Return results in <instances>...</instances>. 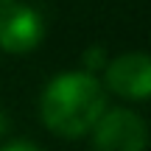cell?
Here are the masks:
<instances>
[{
	"label": "cell",
	"instance_id": "obj_1",
	"mask_svg": "<svg viewBox=\"0 0 151 151\" xmlns=\"http://www.w3.org/2000/svg\"><path fill=\"white\" fill-rule=\"evenodd\" d=\"M109 109L106 90L92 73L67 70L48 81L39 98V118L53 134L76 140L92 132Z\"/></svg>",
	"mask_w": 151,
	"mask_h": 151
},
{
	"label": "cell",
	"instance_id": "obj_2",
	"mask_svg": "<svg viewBox=\"0 0 151 151\" xmlns=\"http://www.w3.org/2000/svg\"><path fill=\"white\" fill-rule=\"evenodd\" d=\"M92 151H146L148 126L137 112L126 106L106 109L90 132Z\"/></svg>",
	"mask_w": 151,
	"mask_h": 151
},
{
	"label": "cell",
	"instance_id": "obj_3",
	"mask_svg": "<svg viewBox=\"0 0 151 151\" xmlns=\"http://www.w3.org/2000/svg\"><path fill=\"white\" fill-rule=\"evenodd\" d=\"M104 90L129 101L151 98V53L132 50L109 59L104 67Z\"/></svg>",
	"mask_w": 151,
	"mask_h": 151
},
{
	"label": "cell",
	"instance_id": "obj_4",
	"mask_svg": "<svg viewBox=\"0 0 151 151\" xmlns=\"http://www.w3.org/2000/svg\"><path fill=\"white\" fill-rule=\"evenodd\" d=\"M45 39V17L39 9L20 0L0 6V48L9 53H28Z\"/></svg>",
	"mask_w": 151,
	"mask_h": 151
},
{
	"label": "cell",
	"instance_id": "obj_5",
	"mask_svg": "<svg viewBox=\"0 0 151 151\" xmlns=\"http://www.w3.org/2000/svg\"><path fill=\"white\" fill-rule=\"evenodd\" d=\"M81 62H84L87 70L84 73H92V70H101V67H106V48L104 45H90V48L81 53Z\"/></svg>",
	"mask_w": 151,
	"mask_h": 151
},
{
	"label": "cell",
	"instance_id": "obj_6",
	"mask_svg": "<svg viewBox=\"0 0 151 151\" xmlns=\"http://www.w3.org/2000/svg\"><path fill=\"white\" fill-rule=\"evenodd\" d=\"M0 151H45V148L37 146V143H31V140H11V143H6V146H0Z\"/></svg>",
	"mask_w": 151,
	"mask_h": 151
},
{
	"label": "cell",
	"instance_id": "obj_7",
	"mask_svg": "<svg viewBox=\"0 0 151 151\" xmlns=\"http://www.w3.org/2000/svg\"><path fill=\"white\" fill-rule=\"evenodd\" d=\"M9 126H11L9 115H6V109H0V137H6V132H9Z\"/></svg>",
	"mask_w": 151,
	"mask_h": 151
},
{
	"label": "cell",
	"instance_id": "obj_8",
	"mask_svg": "<svg viewBox=\"0 0 151 151\" xmlns=\"http://www.w3.org/2000/svg\"><path fill=\"white\" fill-rule=\"evenodd\" d=\"M6 3H11V0H0V6H6Z\"/></svg>",
	"mask_w": 151,
	"mask_h": 151
}]
</instances>
